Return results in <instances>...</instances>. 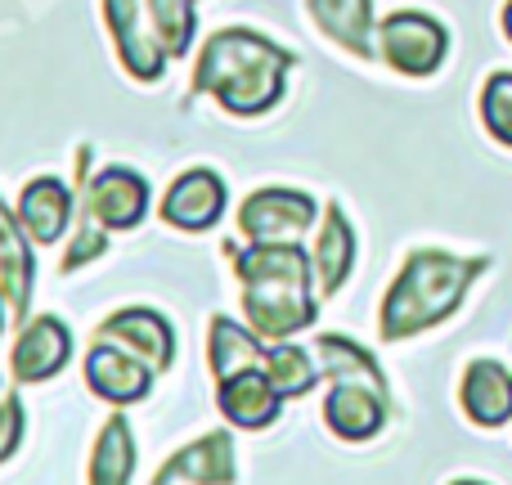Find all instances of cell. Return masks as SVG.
<instances>
[{
  "instance_id": "6da1fadb",
  "label": "cell",
  "mask_w": 512,
  "mask_h": 485,
  "mask_svg": "<svg viewBox=\"0 0 512 485\" xmlns=\"http://www.w3.org/2000/svg\"><path fill=\"white\" fill-rule=\"evenodd\" d=\"M292 54L248 27H221L207 36L194 68V95H216L221 108L256 117L279 104Z\"/></svg>"
},
{
  "instance_id": "7a4b0ae2",
  "label": "cell",
  "mask_w": 512,
  "mask_h": 485,
  "mask_svg": "<svg viewBox=\"0 0 512 485\" xmlns=\"http://www.w3.org/2000/svg\"><path fill=\"white\" fill-rule=\"evenodd\" d=\"M234 265L243 283V315L261 337H292L315 324L319 306L301 243H252Z\"/></svg>"
},
{
  "instance_id": "3957f363",
  "label": "cell",
  "mask_w": 512,
  "mask_h": 485,
  "mask_svg": "<svg viewBox=\"0 0 512 485\" xmlns=\"http://www.w3.org/2000/svg\"><path fill=\"white\" fill-rule=\"evenodd\" d=\"M481 270H486V261H459V256H445V252H414L409 265L400 270V279L391 283L387 301H382V324H378L382 342H405V337L441 324Z\"/></svg>"
},
{
  "instance_id": "277c9868",
  "label": "cell",
  "mask_w": 512,
  "mask_h": 485,
  "mask_svg": "<svg viewBox=\"0 0 512 485\" xmlns=\"http://www.w3.org/2000/svg\"><path fill=\"white\" fill-rule=\"evenodd\" d=\"M445 45H450L445 27L427 14H391L387 23L378 27L382 59L396 72H405V77H427V72H436L445 59Z\"/></svg>"
},
{
  "instance_id": "5b68a950",
  "label": "cell",
  "mask_w": 512,
  "mask_h": 485,
  "mask_svg": "<svg viewBox=\"0 0 512 485\" xmlns=\"http://www.w3.org/2000/svg\"><path fill=\"white\" fill-rule=\"evenodd\" d=\"M140 0H104V18H108V32L117 41V54H122L126 72L140 81H158L162 68H167V45L158 41V27L153 18H144Z\"/></svg>"
},
{
  "instance_id": "8992f818",
  "label": "cell",
  "mask_w": 512,
  "mask_h": 485,
  "mask_svg": "<svg viewBox=\"0 0 512 485\" xmlns=\"http://www.w3.org/2000/svg\"><path fill=\"white\" fill-rule=\"evenodd\" d=\"M315 225V203L292 189H261L243 203L239 230L248 243H297Z\"/></svg>"
},
{
  "instance_id": "52a82bcc",
  "label": "cell",
  "mask_w": 512,
  "mask_h": 485,
  "mask_svg": "<svg viewBox=\"0 0 512 485\" xmlns=\"http://www.w3.org/2000/svg\"><path fill=\"white\" fill-rule=\"evenodd\" d=\"M72 360V333L63 319L54 315H36L32 324L18 328V342H14V378L23 382H45Z\"/></svg>"
},
{
  "instance_id": "ba28073f",
  "label": "cell",
  "mask_w": 512,
  "mask_h": 485,
  "mask_svg": "<svg viewBox=\"0 0 512 485\" xmlns=\"http://www.w3.org/2000/svg\"><path fill=\"white\" fill-rule=\"evenodd\" d=\"M99 337L126 346V351L149 364L153 373L171 369V360H176V333H171V324L158 310H117L113 319L99 324Z\"/></svg>"
},
{
  "instance_id": "9c48e42d",
  "label": "cell",
  "mask_w": 512,
  "mask_h": 485,
  "mask_svg": "<svg viewBox=\"0 0 512 485\" xmlns=\"http://www.w3.org/2000/svg\"><path fill=\"white\" fill-rule=\"evenodd\" d=\"M90 212L104 230H135L149 212V185L131 167H108L90 180Z\"/></svg>"
},
{
  "instance_id": "30bf717a",
  "label": "cell",
  "mask_w": 512,
  "mask_h": 485,
  "mask_svg": "<svg viewBox=\"0 0 512 485\" xmlns=\"http://www.w3.org/2000/svg\"><path fill=\"white\" fill-rule=\"evenodd\" d=\"M225 212V185L216 171H185L162 198V221L176 230H207Z\"/></svg>"
},
{
  "instance_id": "8fae6325",
  "label": "cell",
  "mask_w": 512,
  "mask_h": 485,
  "mask_svg": "<svg viewBox=\"0 0 512 485\" xmlns=\"http://www.w3.org/2000/svg\"><path fill=\"white\" fill-rule=\"evenodd\" d=\"M149 364L135 360L131 351H117L113 342H104L99 337L95 351L86 355V382L95 396L113 400V405H131V400H144V391H149Z\"/></svg>"
},
{
  "instance_id": "7c38bea8",
  "label": "cell",
  "mask_w": 512,
  "mask_h": 485,
  "mask_svg": "<svg viewBox=\"0 0 512 485\" xmlns=\"http://www.w3.org/2000/svg\"><path fill=\"white\" fill-rule=\"evenodd\" d=\"M239 468H234V441L230 432H212L203 441H194L189 450H180L176 459H167L158 468L153 485H171V481H194V485H234Z\"/></svg>"
},
{
  "instance_id": "4fadbf2b",
  "label": "cell",
  "mask_w": 512,
  "mask_h": 485,
  "mask_svg": "<svg viewBox=\"0 0 512 485\" xmlns=\"http://www.w3.org/2000/svg\"><path fill=\"white\" fill-rule=\"evenodd\" d=\"M23 234H27L23 221L0 203V301H5V310L18 324H27V301H32V274H36Z\"/></svg>"
},
{
  "instance_id": "5bb4252c",
  "label": "cell",
  "mask_w": 512,
  "mask_h": 485,
  "mask_svg": "<svg viewBox=\"0 0 512 485\" xmlns=\"http://www.w3.org/2000/svg\"><path fill=\"white\" fill-rule=\"evenodd\" d=\"M324 418L342 441H369L387 423V396L360 382H337L324 400Z\"/></svg>"
},
{
  "instance_id": "9a60e30c",
  "label": "cell",
  "mask_w": 512,
  "mask_h": 485,
  "mask_svg": "<svg viewBox=\"0 0 512 485\" xmlns=\"http://www.w3.org/2000/svg\"><path fill=\"white\" fill-rule=\"evenodd\" d=\"M221 414L230 418L234 427H248V432H256V427H270L274 418H279L283 409V396L279 387L270 382V373L261 369H248V373H234V378L221 382Z\"/></svg>"
},
{
  "instance_id": "2e32d148",
  "label": "cell",
  "mask_w": 512,
  "mask_h": 485,
  "mask_svg": "<svg viewBox=\"0 0 512 485\" xmlns=\"http://www.w3.org/2000/svg\"><path fill=\"white\" fill-rule=\"evenodd\" d=\"M18 221H23L27 239L59 243L63 230H68V221H72V189L54 176H41V180H32V185H23Z\"/></svg>"
},
{
  "instance_id": "e0dca14e",
  "label": "cell",
  "mask_w": 512,
  "mask_h": 485,
  "mask_svg": "<svg viewBox=\"0 0 512 485\" xmlns=\"http://www.w3.org/2000/svg\"><path fill=\"white\" fill-rule=\"evenodd\" d=\"M463 409L472 423L499 427L512 418V373L495 360H477L463 378Z\"/></svg>"
},
{
  "instance_id": "ac0fdd59",
  "label": "cell",
  "mask_w": 512,
  "mask_h": 485,
  "mask_svg": "<svg viewBox=\"0 0 512 485\" xmlns=\"http://www.w3.org/2000/svg\"><path fill=\"white\" fill-rule=\"evenodd\" d=\"M310 18L324 27V36H333L342 50H351L355 59H373V14L369 0H306Z\"/></svg>"
},
{
  "instance_id": "d6986e66",
  "label": "cell",
  "mask_w": 512,
  "mask_h": 485,
  "mask_svg": "<svg viewBox=\"0 0 512 485\" xmlns=\"http://www.w3.org/2000/svg\"><path fill=\"white\" fill-rule=\"evenodd\" d=\"M207 355H212V378L225 382L234 373H248V369H265V351L252 333H243V324L234 319L216 315L212 319V337H207Z\"/></svg>"
},
{
  "instance_id": "ffe728a7",
  "label": "cell",
  "mask_w": 512,
  "mask_h": 485,
  "mask_svg": "<svg viewBox=\"0 0 512 485\" xmlns=\"http://www.w3.org/2000/svg\"><path fill=\"white\" fill-rule=\"evenodd\" d=\"M351 261H355V234L346 225L342 207H328L324 212V225H319V239H315V270H319V288L324 292H337L351 274Z\"/></svg>"
},
{
  "instance_id": "44dd1931",
  "label": "cell",
  "mask_w": 512,
  "mask_h": 485,
  "mask_svg": "<svg viewBox=\"0 0 512 485\" xmlns=\"http://www.w3.org/2000/svg\"><path fill=\"white\" fill-rule=\"evenodd\" d=\"M135 472V441L131 423L122 414L108 418V427L95 441V459H90V485H131Z\"/></svg>"
},
{
  "instance_id": "7402d4cb",
  "label": "cell",
  "mask_w": 512,
  "mask_h": 485,
  "mask_svg": "<svg viewBox=\"0 0 512 485\" xmlns=\"http://www.w3.org/2000/svg\"><path fill=\"white\" fill-rule=\"evenodd\" d=\"M315 346H319L328 382H360V387H373L387 396V378H382V369L373 364V355L364 351V346L346 342V337H337V333H324Z\"/></svg>"
},
{
  "instance_id": "603a6c76",
  "label": "cell",
  "mask_w": 512,
  "mask_h": 485,
  "mask_svg": "<svg viewBox=\"0 0 512 485\" xmlns=\"http://www.w3.org/2000/svg\"><path fill=\"white\" fill-rule=\"evenodd\" d=\"M265 373H270V382L279 387V396H301V391L315 387V364H310L306 346H274V351H265Z\"/></svg>"
},
{
  "instance_id": "cb8c5ba5",
  "label": "cell",
  "mask_w": 512,
  "mask_h": 485,
  "mask_svg": "<svg viewBox=\"0 0 512 485\" xmlns=\"http://www.w3.org/2000/svg\"><path fill=\"white\" fill-rule=\"evenodd\" d=\"M144 5L158 27V41L167 45L171 59H180L194 41V0H144Z\"/></svg>"
},
{
  "instance_id": "d4e9b609",
  "label": "cell",
  "mask_w": 512,
  "mask_h": 485,
  "mask_svg": "<svg viewBox=\"0 0 512 485\" xmlns=\"http://www.w3.org/2000/svg\"><path fill=\"white\" fill-rule=\"evenodd\" d=\"M481 122H486V131L499 144H512V72H499V77L486 81V90H481Z\"/></svg>"
},
{
  "instance_id": "484cf974",
  "label": "cell",
  "mask_w": 512,
  "mask_h": 485,
  "mask_svg": "<svg viewBox=\"0 0 512 485\" xmlns=\"http://www.w3.org/2000/svg\"><path fill=\"white\" fill-rule=\"evenodd\" d=\"M99 252H104V234H95V212H86V225H81L77 243L63 256V270H77V265H86L90 256H99Z\"/></svg>"
},
{
  "instance_id": "4316f807",
  "label": "cell",
  "mask_w": 512,
  "mask_h": 485,
  "mask_svg": "<svg viewBox=\"0 0 512 485\" xmlns=\"http://www.w3.org/2000/svg\"><path fill=\"white\" fill-rule=\"evenodd\" d=\"M18 436H23V405H18V396H9L5 405H0V463L14 454Z\"/></svg>"
},
{
  "instance_id": "83f0119b",
  "label": "cell",
  "mask_w": 512,
  "mask_h": 485,
  "mask_svg": "<svg viewBox=\"0 0 512 485\" xmlns=\"http://www.w3.org/2000/svg\"><path fill=\"white\" fill-rule=\"evenodd\" d=\"M504 32H508V41H512V0H508V9H504Z\"/></svg>"
},
{
  "instance_id": "f1b7e54d",
  "label": "cell",
  "mask_w": 512,
  "mask_h": 485,
  "mask_svg": "<svg viewBox=\"0 0 512 485\" xmlns=\"http://www.w3.org/2000/svg\"><path fill=\"white\" fill-rule=\"evenodd\" d=\"M0 333H5V310H0Z\"/></svg>"
},
{
  "instance_id": "f546056e",
  "label": "cell",
  "mask_w": 512,
  "mask_h": 485,
  "mask_svg": "<svg viewBox=\"0 0 512 485\" xmlns=\"http://www.w3.org/2000/svg\"><path fill=\"white\" fill-rule=\"evenodd\" d=\"M454 485H481V481H454Z\"/></svg>"
}]
</instances>
